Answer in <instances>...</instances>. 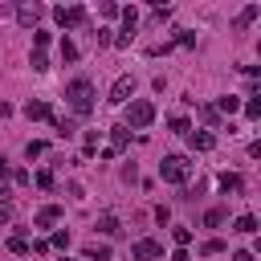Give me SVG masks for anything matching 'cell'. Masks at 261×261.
I'll return each instance as SVG.
<instances>
[{
  "instance_id": "9",
  "label": "cell",
  "mask_w": 261,
  "mask_h": 261,
  "mask_svg": "<svg viewBox=\"0 0 261 261\" xmlns=\"http://www.w3.org/2000/svg\"><path fill=\"white\" fill-rule=\"evenodd\" d=\"M188 143H192V151H212V147H216V135H208V130H188Z\"/></svg>"
},
{
  "instance_id": "29",
  "label": "cell",
  "mask_w": 261,
  "mask_h": 261,
  "mask_svg": "<svg viewBox=\"0 0 261 261\" xmlns=\"http://www.w3.org/2000/svg\"><path fill=\"white\" fill-rule=\"evenodd\" d=\"M245 114H249V118H257V114H261V102H257V98H249V102H245Z\"/></svg>"
},
{
  "instance_id": "36",
  "label": "cell",
  "mask_w": 261,
  "mask_h": 261,
  "mask_svg": "<svg viewBox=\"0 0 261 261\" xmlns=\"http://www.w3.org/2000/svg\"><path fill=\"white\" fill-rule=\"evenodd\" d=\"M8 220H12V208H8V204H0V224H8Z\"/></svg>"
},
{
  "instance_id": "18",
  "label": "cell",
  "mask_w": 261,
  "mask_h": 261,
  "mask_svg": "<svg viewBox=\"0 0 261 261\" xmlns=\"http://www.w3.org/2000/svg\"><path fill=\"white\" fill-rule=\"evenodd\" d=\"M224 220H228V212H224V208H208V212H204V224H208V228H220Z\"/></svg>"
},
{
  "instance_id": "24",
  "label": "cell",
  "mask_w": 261,
  "mask_h": 261,
  "mask_svg": "<svg viewBox=\"0 0 261 261\" xmlns=\"http://www.w3.org/2000/svg\"><path fill=\"white\" fill-rule=\"evenodd\" d=\"M171 237H175V245H179V249H184V245H188V241H192V228H184V224H179V228H171Z\"/></svg>"
},
{
  "instance_id": "20",
  "label": "cell",
  "mask_w": 261,
  "mask_h": 261,
  "mask_svg": "<svg viewBox=\"0 0 261 261\" xmlns=\"http://www.w3.org/2000/svg\"><path fill=\"white\" fill-rule=\"evenodd\" d=\"M237 232H257V216H237Z\"/></svg>"
},
{
  "instance_id": "5",
  "label": "cell",
  "mask_w": 261,
  "mask_h": 261,
  "mask_svg": "<svg viewBox=\"0 0 261 261\" xmlns=\"http://www.w3.org/2000/svg\"><path fill=\"white\" fill-rule=\"evenodd\" d=\"M130 98H135V77H130V73L114 77V86H110V102H114V106H126Z\"/></svg>"
},
{
  "instance_id": "12",
  "label": "cell",
  "mask_w": 261,
  "mask_h": 261,
  "mask_svg": "<svg viewBox=\"0 0 261 261\" xmlns=\"http://www.w3.org/2000/svg\"><path fill=\"white\" fill-rule=\"evenodd\" d=\"M98 232H106V237H118V232H122L118 216H114V212H102V216H98Z\"/></svg>"
},
{
  "instance_id": "33",
  "label": "cell",
  "mask_w": 261,
  "mask_h": 261,
  "mask_svg": "<svg viewBox=\"0 0 261 261\" xmlns=\"http://www.w3.org/2000/svg\"><path fill=\"white\" fill-rule=\"evenodd\" d=\"M94 41H98V45H110L114 37H110V29H98V33H94Z\"/></svg>"
},
{
  "instance_id": "17",
  "label": "cell",
  "mask_w": 261,
  "mask_h": 261,
  "mask_svg": "<svg viewBox=\"0 0 261 261\" xmlns=\"http://www.w3.org/2000/svg\"><path fill=\"white\" fill-rule=\"evenodd\" d=\"M237 110H241V98H232V94H224L216 102V114H237Z\"/></svg>"
},
{
  "instance_id": "4",
  "label": "cell",
  "mask_w": 261,
  "mask_h": 261,
  "mask_svg": "<svg viewBox=\"0 0 261 261\" xmlns=\"http://www.w3.org/2000/svg\"><path fill=\"white\" fill-rule=\"evenodd\" d=\"M53 20H57L61 29H77V24L86 20V8H82V4H57V8H53Z\"/></svg>"
},
{
  "instance_id": "37",
  "label": "cell",
  "mask_w": 261,
  "mask_h": 261,
  "mask_svg": "<svg viewBox=\"0 0 261 261\" xmlns=\"http://www.w3.org/2000/svg\"><path fill=\"white\" fill-rule=\"evenodd\" d=\"M232 261H253V253H249V249H237V253H232Z\"/></svg>"
},
{
  "instance_id": "11",
  "label": "cell",
  "mask_w": 261,
  "mask_h": 261,
  "mask_svg": "<svg viewBox=\"0 0 261 261\" xmlns=\"http://www.w3.org/2000/svg\"><path fill=\"white\" fill-rule=\"evenodd\" d=\"M24 114H29V118H53L49 102H41V98H29V102H24Z\"/></svg>"
},
{
  "instance_id": "19",
  "label": "cell",
  "mask_w": 261,
  "mask_h": 261,
  "mask_svg": "<svg viewBox=\"0 0 261 261\" xmlns=\"http://www.w3.org/2000/svg\"><path fill=\"white\" fill-rule=\"evenodd\" d=\"M53 126H57V135H61V139H69V135L77 130V126H73V118H53Z\"/></svg>"
},
{
  "instance_id": "15",
  "label": "cell",
  "mask_w": 261,
  "mask_h": 261,
  "mask_svg": "<svg viewBox=\"0 0 261 261\" xmlns=\"http://www.w3.org/2000/svg\"><path fill=\"white\" fill-rule=\"evenodd\" d=\"M118 16H122V29H126V37H135V24H139V8H118Z\"/></svg>"
},
{
  "instance_id": "10",
  "label": "cell",
  "mask_w": 261,
  "mask_h": 261,
  "mask_svg": "<svg viewBox=\"0 0 261 261\" xmlns=\"http://www.w3.org/2000/svg\"><path fill=\"white\" fill-rule=\"evenodd\" d=\"M57 220H61V208H57V204H45V208L37 212V228H53Z\"/></svg>"
},
{
  "instance_id": "26",
  "label": "cell",
  "mask_w": 261,
  "mask_h": 261,
  "mask_svg": "<svg viewBox=\"0 0 261 261\" xmlns=\"http://www.w3.org/2000/svg\"><path fill=\"white\" fill-rule=\"evenodd\" d=\"M8 249H12V253H29V241H24V237H8Z\"/></svg>"
},
{
  "instance_id": "3",
  "label": "cell",
  "mask_w": 261,
  "mask_h": 261,
  "mask_svg": "<svg viewBox=\"0 0 261 261\" xmlns=\"http://www.w3.org/2000/svg\"><path fill=\"white\" fill-rule=\"evenodd\" d=\"M159 175H163L167 184H188V175H192V163H188V155H163V163H159Z\"/></svg>"
},
{
  "instance_id": "22",
  "label": "cell",
  "mask_w": 261,
  "mask_h": 261,
  "mask_svg": "<svg viewBox=\"0 0 261 261\" xmlns=\"http://www.w3.org/2000/svg\"><path fill=\"white\" fill-rule=\"evenodd\" d=\"M29 65H33L37 73H45V69H49V57H45V53H33V57H29Z\"/></svg>"
},
{
  "instance_id": "1",
  "label": "cell",
  "mask_w": 261,
  "mask_h": 261,
  "mask_svg": "<svg viewBox=\"0 0 261 261\" xmlns=\"http://www.w3.org/2000/svg\"><path fill=\"white\" fill-rule=\"evenodd\" d=\"M65 102H69L73 114H90V110H94V82H90V77H73V82L65 86Z\"/></svg>"
},
{
  "instance_id": "13",
  "label": "cell",
  "mask_w": 261,
  "mask_h": 261,
  "mask_svg": "<svg viewBox=\"0 0 261 261\" xmlns=\"http://www.w3.org/2000/svg\"><path fill=\"white\" fill-rule=\"evenodd\" d=\"M126 143H130V130H126V126H114V130H110V147H106V151L114 155V151H122Z\"/></svg>"
},
{
  "instance_id": "6",
  "label": "cell",
  "mask_w": 261,
  "mask_h": 261,
  "mask_svg": "<svg viewBox=\"0 0 261 261\" xmlns=\"http://www.w3.org/2000/svg\"><path fill=\"white\" fill-rule=\"evenodd\" d=\"M130 257H135V261H155V257H163V245H159V241H151V237H143V241H135Z\"/></svg>"
},
{
  "instance_id": "7",
  "label": "cell",
  "mask_w": 261,
  "mask_h": 261,
  "mask_svg": "<svg viewBox=\"0 0 261 261\" xmlns=\"http://www.w3.org/2000/svg\"><path fill=\"white\" fill-rule=\"evenodd\" d=\"M41 16H45V8H41L37 0H33V4H29V0H24V4H16V20H20L24 29H37V20H41Z\"/></svg>"
},
{
  "instance_id": "35",
  "label": "cell",
  "mask_w": 261,
  "mask_h": 261,
  "mask_svg": "<svg viewBox=\"0 0 261 261\" xmlns=\"http://www.w3.org/2000/svg\"><path fill=\"white\" fill-rule=\"evenodd\" d=\"M90 151H98V130H90V135H86V155H90Z\"/></svg>"
},
{
  "instance_id": "28",
  "label": "cell",
  "mask_w": 261,
  "mask_h": 261,
  "mask_svg": "<svg viewBox=\"0 0 261 261\" xmlns=\"http://www.w3.org/2000/svg\"><path fill=\"white\" fill-rule=\"evenodd\" d=\"M33 45H37V53H41V49L49 45V33H41V29H37V33H33Z\"/></svg>"
},
{
  "instance_id": "27",
  "label": "cell",
  "mask_w": 261,
  "mask_h": 261,
  "mask_svg": "<svg viewBox=\"0 0 261 261\" xmlns=\"http://www.w3.org/2000/svg\"><path fill=\"white\" fill-rule=\"evenodd\" d=\"M171 130H175V135H188L192 126H188V118H179V114H175V118H171Z\"/></svg>"
},
{
  "instance_id": "30",
  "label": "cell",
  "mask_w": 261,
  "mask_h": 261,
  "mask_svg": "<svg viewBox=\"0 0 261 261\" xmlns=\"http://www.w3.org/2000/svg\"><path fill=\"white\" fill-rule=\"evenodd\" d=\"M37 188H45V192H49V188H53V175H49V171H37Z\"/></svg>"
},
{
  "instance_id": "23",
  "label": "cell",
  "mask_w": 261,
  "mask_h": 261,
  "mask_svg": "<svg viewBox=\"0 0 261 261\" xmlns=\"http://www.w3.org/2000/svg\"><path fill=\"white\" fill-rule=\"evenodd\" d=\"M200 118H204L208 126H216V122H220V114H216V106H200Z\"/></svg>"
},
{
  "instance_id": "39",
  "label": "cell",
  "mask_w": 261,
  "mask_h": 261,
  "mask_svg": "<svg viewBox=\"0 0 261 261\" xmlns=\"http://www.w3.org/2000/svg\"><path fill=\"white\" fill-rule=\"evenodd\" d=\"M61 261H69V257H61Z\"/></svg>"
},
{
  "instance_id": "38",
  "label": "cell",
  "mask_w": 261,
  "mask_h": 261,
  "mask_svg": "<svg viewBox=\"0 0 261 261\" xmlns=\"http://www.w3.org/2000/svg\"><path fill=\"white\" fill-rule=\"evenodd\" d=\"M0 175H8V159H0Z\"/></svg>"
},
{
  "instance_id": "34",
  "label": "cell",
  "mask_w": 261,
  "mask_h": 261,
  "mask_svg": "<svg viewBox=\"0 0 261 261\" xmlns=\"http://www.w3.org/2000/svg\"><path fill=\"white\" fill-rule=\"evenodd\" d=\"M175 45H192V33L188 29H175Z\"/></svg>"
},
{
  "instance_id": "21",
  "label": "cell",
  "mask_w": 261,
  "mask_h": 261,
  "mask_svg": "<svg viewBox=\"0 0 261 261\" xmlns=\"http://www.w3.org/2000/svg\"><path fill=\"white\" fill-rule=\"evenodd\" d=\"M61 57H65V61H77V45H73V41H69V37H65V41H61Z\"/></svg>"
},
{
  "instance_id": "32",
  "label": "cell",
  "mask_w": 261,
  "mask_h": 261,
  "mask_svg": "<svg viewBox=\"0 0 261 261\" xmlns=\"http://www.w3.org/2000/svg\"><path fill=\"white\" fill-rule=\"evenodd\" d=\"M102 16H118V4L114 0H102Z\"/></svg>"
},
{
  "instance_id": "31",
  "label": "cell",
  "mask_w": 261,
  "mask_h": 261,
  "mask_svg": "<svg viewBox=\"0 0 261 261\" xmlns=\"http://www.w3.org/2000/svg\"><path fill=\"white\" fill-rule=\"evenodd\" d=\"M220 249H224V241H220V237H212V241H204V253H220Z\"/></svg>"
},
{
  "instance_id": "2",
  "label": "cell",
  "mask_w": 261,
  "mask_h": 261,
  "mask_svg": "<svg viewBox=\"0 0 261 261\" xmlns=\"http://www.w3.org/2000/svg\"><path fill=\"white\" fill-rule=\"evenodd\" d=\"M155 122V106L147 102V98H130L126 102V130L135 126V130H143V126H151Z\"/></svg>"
},
{
  "instance_id": "14",
  "label": "cell",
  "mask_w": 261,
  "mask_h": 261,
  "mask_svg": "<svg viewBox=\"0 0 261 261\" xmlns=\"http://www.w3.org/2000/svg\"><path fill=\"white\" fill-rule=\"evenodd\" d=\"M216 184H220V192H232V196H237V192H245V179H241V175H232V171H224Z\"/></svg>"
},
{
  "instance_id": "16",
  "label": "cell",
  "mask_w": 261,
  "mask_h": 261,
  "mask_svg": "<svg viewBox=\"0 0 261 261\" xmlns=\"http://www.w3.org/2000/svg\"><path fill=\"white\" fill-rule=\"evenodd\" d=\"M82 253H86V261H110V249H106V245H94V241H90Z\"/></svg>"
},
{
  "instance_id": "8",
  "label": "cell",
  "mask_w": 261,
  "mask_h": 261,
  "mask_svg": "<svg viewBox=\"0 0 261 261\" xmlns=\"http://www.w3.org/2000/svg\"><path fill=\"white\" fill-rule=\"evenodd\" d=\"M257 16H261V4H245V8L237 12V20H232V29H237V33H245V29H249V24L257 20Z\"/></svg>"
},
{
  "instance_id": "25",
  "label": "cell",
  "mask_w": 261,
  "mask_h": 261,
  "mask_svg": "<svg viewBox=\"0 0 261 261\" xmlns=\"http://www.w3.org/2000/svg\"><path fill=\"white\" fill-rule=\"evenodd\" d=\"M24 155H29V159H37V155H45V143H37V139H33V143H24Z\"/></svg>"
}]
</instances>
